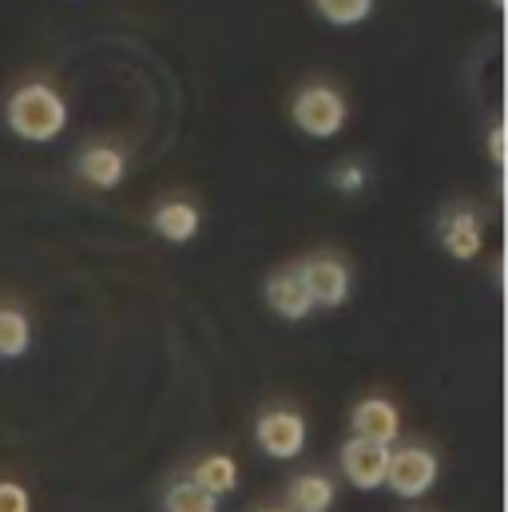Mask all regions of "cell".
I'll return each instance as SVG.
<instances>
[{"label": "cell", "mask_w": 508, "mask_h": 512, "mask_svg": "<svg viewBox=\"0 0 508 512\" xmlns=\"http://www.w3.org/2000/svg\"><path fill=\"white\" fill-rule=\"evenodd\" d=\"M266 302H270V310H274L278 318H286V322H302V318L314 310V302H310V294H306L298 270H278V274H270V278H266Z\"/></svg>", "instance_id": "8"}, {"label": "cell", "mask_w": 508, "mask_h": 512, "mask_svg": "<svg viewBox=\"0 0 508 512\" xmlns=\"http://www.w3.org/2000/svg\"><path fill=\"white\" fill-rule=\"evenodd\" d=\"M151 227L167 239V243H191L199 235V211L183 199H171L163 203L155 215H151Z\"/></svg>", "instance_id": "11"}, {"label": "cell", "mask_w": 508, "mask_h": 512, "mask_svg": "<svg viewBox=\"0 0 508 512\" xmlns=\"http://www.w3.org/2000/svg\"><path fill=\"white\" fill-rule=\"evenodd\" d=\"M298 278H302V286H306L314 306L334 310V306H342L350 298V270L338 258H310V262L298 266Z\"/></svg>", "instance_id": "5"}, {"label": "cell", "mask_w": 508, "mask_h": 512, "mask_svg": "<svg viewBox=\"0 0 508 512\" xmlns=\"http://www.w3.org/2000/svg\"><path fill=\"white\" fill-rule=\"evenodd\" d=\"M32 342V326L20 310H0V358H20Z\"/></svg>", "instance_id": "15"}, {"label": "cell", "mask_w": 508, "mask_h": 512, "mask_svg": "<svg viewBox=\"0 0 508 512\" xmlns=\"http://www.w3.org/2000/svg\"><path fill=\"white\" fill-rule=\"evenodd\" d=\"M385 465H389V445H378V441H346L342 445V473L354 489L370 493V489H381L385 485Z\"/></svg>", "instance_id": "6"}, {"label": "cell", "mask_w": 508, "mask_h": 512, "mask_svg": "<svg viewBox=\"0 0 508 512\" xmlns=\"http://www.w3.org/2000/svg\"><path fill=\"white\" fill-rule=\"evenodd\" d=\"M441 243H445V251L453 258H461V262H469V258L481 255V219L473 215V211H453L445 223H441Z\"/></svg>", "instance_id": "10"}, {"label": "cell", "mask_w": 508, "mask_h": 512, "mask_svg": "<svg viewBox=\"0 0 508 512\" xmlns=\"http://www.w3.org/2000/svg\"><path fill=\"white\" fill-rule=\"evenodd\" d=\"M4 124L24 143H52L56 135H64V128H68V104H64V96L52 84L28 80V84H20L8 96Z\"/></svg>", "instance_id": "1"}, {"label": "cell", "mask_w": 508, "mask_h": 512, "mask_svg": "<svg viewBox=\"0 0 508 512\" xmlns=\"http://www.w3.org/2000/svg\"><path fill=\"white\" fill-rule=\"evenodd\" d=\"M76 175H80L84 183L100 187V191H112V187L124 183V175H127L124 151L112 147V143H92V147H84V151L76 155Z\"/></svg>", "instance_id": "7"}, {"label": "cell", "mask_w": 508, "mask_h": 512, "mask_svg": "<svg viewBox=\"0 0 508 512\" xmlns=\"http://www.w3.org/2000/svg\"><path fill=\"white\" fill-rule=\"evenodd\" d=\"M163 512H219V501H215L211 493H203L199 485L179 481V485H171V489H167Z\"/></svg>", "instance_id": "16"}, {"label": "cell", "mask_w": 508, "mask_h": 512, "mask_svg": "<svg viewBox=\"0 0 508 512\" xmlns=\"http://www.w3.org/2000/svg\"><path fill=\"white\" fill-rule=\"evenodd\" d=\"M262 512H290V509H262Z\"/></svg>", "instance_id": "21"}, {"label": "cell", "mask_w": 508, "mask_h": 512, "mask_svg": "<svg viewBox=\"0 0 508 512\" xmlns=\"http://www.w3.org/2000/svg\"><path fill=\"white\" fill-rule=\"evenodd\" d=\"M191 485H199L203 493H211L219 501V497H227V493L239 489V465L227 453H215V457L199 461V469L191 473Z\"/></svg>", "instance_id": "13"}, {"label": "cell", "mask_w": 508, "mask_h": 512, "mask_svg": "<svg viewBox=\"0 0 508 512\" xmlns=\"http://www.w3.org/2000/svg\"><path fill=\"white\" fill-rule=\"evenodd\" d=\"M334 187L354 195V191H362V187H366V171H362V167H354V163H346V167H338V171H334Z\"/></svg>", "instance_id": "18"}, {"label": "cell", "mask_w": 508, "mask_h": 512, "mask_svg": "<svg viewBox=\"0 0 508 512\" xmlns=\"http://www.w3.org/2000/svg\"><path fill=\"white\" fill-rule=\"evenodd\" d=\"M493 8H505V0H493Z\"/></svg>", "instance_id": "20"}, {"label": "cell", "mask_w": 508, "mask_h": 512, "mask_svg": "<svg viewBox=\"0 0 508 512\" xmlns=\"http://www.w3.org/2000/svg\"><path fill=\"white\" fill-rule=\"evenodd\" d=\"M489 155H493V163H497V167H505V131L501 128L489 131Z\"/></svg>", "instance_id": "19"}, {"label": "cell", "mask_w": 508, "mask_h": 512, "mask_svg": "<svg viewBox=\"0 0 508 512\" xmlns=\"http://www.w3.org/2000/svg\"><path fill=\"white\" fill-rule=\"evenodd\" d=\"M290 120L310 139H334V135H342L346 120H350V104L334 84L318 80V84H306L290 100Z\"/></svg>", "instance_id": "2"}, {"label": "cell", "mask_w": 508, "mask_h": 512, "mask_svg": "<svg viewBox=\"0 0 508 512\" xmlns=\"http://www.w3.org/2000/svg\"><path fill=\"white\" fill-rule=\"evenodd\" d=\"M310 4L334 28H354V24L370 20V12H374V0H310Z\"/></svg>", "instance_id": "14"}, {"label": "cell", "mask_w": 508, "mask_h": 512, "mask_svg": "<svg viewBox=\"0 0 508 512\" xmlns=\"http://www.w3.org/2000/svg\"><path fill=\"white\" fill-rule=\"evenodd\" d=\"M290 512H330L334 505V481L322 473H302L290 481Z\"/></svg>", "instance_id": "12"}, {"label": "cell", "mask_w": 508, "mask_h": 512, "mask_svg": "<svg viewBox=\"0 0 508 512\" xmlns=\"http://www.w3.org/2000/svg\"><path fill=\"white\" fill-rule=\"evenodd\" d=\"M0 512H32L28 489L16 481H0Z\"/></svg>", "instance_id": "17"}, {"label": "cell", "mask_w": 508, "mask_h": 512, "mask_svg": "<svg viewBox=\"0 0 508 512\" xmlns=\"http://www.w3.org/2000/svg\"><path fill=\"white\" fill-rule=\"evenodd\" d=\"M254 437H258L266 457L290 461V457H298L306 449V417L294 413V409H270V413L258 417Z\"/></svg>", "instance_id": "4"}, {"label": "cell", "mask_w": 508, "mask_h": 512, "mask_svg": "<svg viewBox=\"0 0 508 512\" xmlns=\"http://www.w3.org/2000/svg\"><path fill=\"white\" fill-rule=\"evenodd\" d=\"M437 481V457L421 445H405L397 453H389V465H385V485L405 497V501H417L433 489Z\"/></svg>", "instance_id": "3"}, {"label": "cell", "mask_w": 508, "mask_h": 512, "mask_svg": "<svg viewBox=\"0 0 508 512\" xmlns=\"http://www.w3.org/2000/svg\"><path fill=\"white\" fill-rule=\"evenodd\" d=\"M354 433H358L362 441L389 445V441L401 433V413H397L393 401H385V397H366V401L354 409Z\"/></svg>", "instance_id": "9"}]
</instances>
